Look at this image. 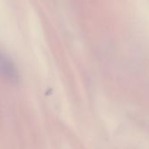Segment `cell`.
<instances>
[{"label":"cell","mask_w":149,"mask_h":149,"mask_svg":"<svg viewBox=\"0 0 149 149\" xmlns=\"http://www.w3.org/2000/svg\"><path fill=\"white\" fill-rule=\"evenodd\" d=\"M0 74L8 83L17 85L20 83L19 72L13 61L0 50Z\"/></svg>","instance_id":"6da1fadb"}]
</instances>
